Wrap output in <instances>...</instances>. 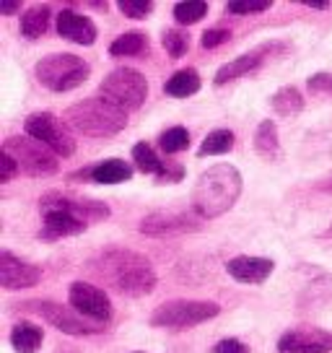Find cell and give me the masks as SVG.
<instances>
[{"label": "cell", "instance_id": "cell-1", "mask_svg": "<svg viewBox=\"0 0 332 353\" xmlns=\"http://www.w3.org/2000/svg\"><path fill=\"white\" fill-rule=\"evenodd\" d=\"M42 232L39 239L55 242L63 236H76L89 229V223L110 219V205L96 198H73L63 192H47L39 198Z\"/></svg>", "mask_w": 332, "mask_h": 353}, {"label": "cell", "instance_id": "cell-2", "mask_svg": "<svg viewBox=\"0 0 332 353\" xmlns=\"http://www.w3.org/2000/svg\"><path fill=\"white\" fill-rule=\"evenodd\" d=\"M91 273L120 296L141 299L156 288V270L151 260L133 250H104L96 260H91Z\"/></svg>", "mask_w": 332, "mask_h": 353}, {"label": "cell", "instance_id": "cell-3", "mask_svg": "<svg viewBox=\"0 0 332 353\" xmlns=\"http://www.w3.org/2000/svg\"><path fill=\"white\" fill-rule=\"evenodd\" d=\"M242 174L234 164H216L205 169L192 188V213L203 221L229 213L242 195Z\"/></svg>", "mask_w": 332, "mask_h": 353}, {"label": "cell", "instance_id": "cell-4", "mask_svg": "<svg viewBox=\"0 0 332 353\" xmlns=\"http://www.w3.org/2000/svg\"><path fill=\"white\" fill-rule=\"evenodd\" d=\"M63 117L70 130L86 135V138H112L127 128V114L112 107L110 101H104L101 97L70 104L63 112Z\"/></svg>", "mask_w": 332, "mask_h": 353}, {"label": "cell", "instance_id": "cell-5", "mask_svg": "<svg viewBox=\"0 0 332 353\" xmlns=\"http://www.w3.org/2000/svg\"><path fill=\"white\" fill-rule=\"evenodd\" d=\"M34 76L50 91L65 94V91H73L89 81L91 65L83 57L70 55V52H52L34 65Z\"/></svg>", "mask_w": 332, "mask_h": 353}, {"label": "cell", "instance_id": "cell-6", "mask_svg": "<svg viewBox=\"0 0 332 353\" xmlns=\"http://www.w3.org/2000/svg\"><path fill=\"white\" fill-rule=\"evenodd\" d=\"M221 314V307L216 301H203V299H174L154 309L151 314V327L158 330H189L200 322H208Z\"/></svg>", "mask_w": 332, "mask_h": 353}, {"label": "cell", "instance_id": "cell-7", "mask_svg": "<svg viewBox=\"0 0 332 353\" xmlns=\"http://www.w3.org/2000/svg\"><path fill=\"white\" fill-rule=\"evenodd\" d=\"M99 97L127 114V112L143 107L145 97H148V81L135 68H114L99 83Z\"/></svg>", "mask_w": 332, "mask_h": 353}, {"label": "cell", "instance_id": "cell-8", "mask_svg": "<svg viewBox=\"0 0 332 353\" xmlns=\"http://www.w3.org/2000/svg\"><path fill=\"white\" fill-rule=\"evenodd\" d=\"M0 151L16 159V164L29 176H52L60 172V156H55L47 145L34 141L29 135H11Z\"/></svg>", "mask_w": 332, "mask_h": 353}, {"label": "cell", "instance_id": "cell-9", "mask_svg": "<svg viewBox=\"0 0 332 353\" xmlns=\"http://www.w3.org/2000/svg\"><path fill=\"white\" fill-rule=\"evenodd\" d=\"M19 309L39 314V317L50 322L55 330L65 332V335H73V338L96 335V332H101L104 327H107V325H96V322L81 317L73 307L60 304V301H52V299H34V301H21V307H19Z\"/></svg>", "mask_w": 332, "mask_h": 353}, {"label": "cell", "instance_id": "cell-10", "mask_svg": "<svg viewBox=\"0 0 332 353\" xmlns=\"http://www.w3.org/2000/svg\"><path fill=\"white\" fill-rule=\"evenodd\" d=\"M23 130H26L29 138L47 145V148L55 156H60V159H68V156L76 154V141H73V135L68 132V128L57 120L52 112H34V114H29L26 122H23Z\"/></svg>", "mask_w": 332, "mask_h": 353}, {"label": "cell", "instance_id": "cell-11", "mask_svg": "<svg viewBox=\"0 0 332 353\" xmlns=\"http://www.w3.org/2000/svg\"><path fill=\"white\" fill-rule=\"evenodd\" d=\"M68 304L76 309L81 317L96 322V325H107L112 320V301L110 296L94 283L86 281H76L70 283L68 291Z\"/></svg>", "mask_w": 332, "mask_h": 353}, {"label": "cell", "instance_id": "cell-12", "mask_svg": "<svg viewBox=\"0 0 332 353\" xmlns=\"http://www.w3.org/2000/svg\"><path fill=\"white\" fill-rule=\"evenodd\" d=\"M141 234L145 236H156V239H164V236H179V234H192L203 229V219L198 216H189L182 210H154L141 221Z\"/></svg>", "mask_w": 332, "mask_h": 353}, {"label": "cell", "instance_id": "cell-13", "mask_svg": "<svg viewBox=\"0 0 332 353\" xmlns=\"http://www.w3.org/2000/svg\"><path fill=\"white\" fill-rule=\"evenodd\" d=\"M276 50H286V44H280V42L260 44V47H255V50H249V52H244V55L234 57L231 63H226V65L218 68V73H216V78H213V83H216V86H226V83H231V81H236V78L255 73V70H260V68L265 65L267 52H276Z\"/></svg>", "mask_w": 332, "mask_h": 353}, {"label": "cell", "instance_id": "cell-14", "mask_svg": "<svg viewBox=\"0 0 332 353\" xmlns=\"http://www.w3.org/2000/svg\"><path fill=\"white\" fill-rule=\"evenodd\" d=\"M42 270L37 265L16 257L11 250H0V286L6 291H21L39 283Z\"/></svg>", "mask_w": 332, "mask_h": 353}, {"label": "cell", "instance_id": "cell-15", "mask_svg": "<svg viewBox=\"0 0 332 353\" xmlns=\"http://www.w3.org/2000/svg\"><path fill=\"white\" fill-rule=\"evenodd\" d=\"M332 332L320 327H293L280 335L278 353H330Z\"/></svg>", "mask_w": 332, "mask_h": 353}, {"label": "cell", "instance_id": "cell-16", "mask_svg": "<svg viewBox=\"0 0 332 353\" xmlns=\"http://www.w3.org/2000/svg\"><path fill=\"white\" fill-rule=\"evenodd\" d=\"M70 182H96V185H122L133 179V166L122 159H104L99 164H91L81 172L68 176Z\"/></svg>", "mask_w": 332, "mask_h": 353}, {"label": "cell", "instance_id": "cell-17", "mask_svg": "<svg viewBox=\"0 0 332 353\" xmlns=\"http://www.w3.org/2000/svg\"><path fill=\"white\" fill-rule=\"evenodd\" d=\"M276 270V263L270 257H255V254H239V257H231L226 263V273L239 281V283H262L267 278L273 276Z\"/></svg>", "mask_w": 332, "mask_h": 353}, {"label": "cell", "instance_id": "cell-18", "mask_svg": "<svg viewBox=\"0 0 332 353\" xmlns=\"http://www.w3.org/2000/svg\"><path fill=\"white\" fill-rule=\"evenodd\" d=\"M57 34L63 39H68V42L91 47V44L96 42V34L99 32H96V23L91 21L89 16L65 8V11L57 13Z\"/></svg>", "mask_w": 332, "mask_h": 353}, {"label": "cell", "instance_id": "cell-19", "mask_svg": "<svg viewBox=\"0 0 332 353\" xmlns=\"http://www.w3.org/2000/svg\"><path fill=\"white\" fill-rule=\"evenodd\" d=\"M42 341H45V332H42L39 325H34L29 320H21L13 325L11 345L16 353H37L42 348Z\"/></svg>", "mask_w": 332, "mask_h": 353}, {"label": "cell", "instance_id": "cell-20", "mask_svg": "<svg viewBox=\"0 0 332 353\" xmlns=\"http://www.w3.org/2000/svg\"><path fill=\"white\" fill-rule=\"evenodd\" d=\"M200 86H203V81H200L198 70L195 68H185V70H177L174 76L166 81L164 91L166 97H172V99H187L192 94H198Z\"/></svg>", "mask_w": 332, "mask_h": 353}, {"label": "cell", "instance_id": "cell-21", "mask_svg": "<svg viewBox=\"0 0 332 353\" xmlns=\"http://www.w3.org/2000/svg\"><path fill=\"white\" fill-rule=\"evenodd\" d=\"M148 34L130 29V32L120 34L114 42L110 44V55L112 57H141L143 52H148Z\"/></svg>", "mask_w": 332, "mask_h": 353}, {"label": "cell", "instance_id": "cell-22", "mask_svg": "<svg viewBox=\"0 0 332 353\" xmlns=\"http://www.w3.org/2000/svg\"><path fill=\"white\" fill-rule=\"evenodd\" d=\"M270 107L280 117H296L304 112V97L296 86H283L270 97Z\"/></svg>", "mask_w": 332, "mask_h": 353}, {"label": "cell", "instance_id": "cell-23", "mask_svg": "<svg viewBox=\"0 0 332 353\" xmlns=\"http://www.w3.org/2000/svg\"><path fill=\"white\" fill-rule=\"evenodd\" d=\"M255 151L262 159H278L280 156V138H278V125L273 120H262L255 130Z\"/></svg>", "mask_w": 332, "mask_h": 353}, {"label": "cell", "instance_id": "cell-24", "mask_svg": "<svg viewBox=\"0 0 332 353\" xmlns=\"http://www.w3.org/2000/svg\"><path fill=\"white\" fill-rule=\"evenodd\" d=\"M50 19H52L50 6H32V8H26L21 16V34L26 39H39L50 29Z\"/></svg>", "mask_w": 332, "mask_h": 353}, {"label": "cell", "instance_id": "cell-25", "mask_svg": "<svg viewBox=\"0 0 332 353\" xmlns=\"http://www.w3.org/2000/svg\"><path fill=\"white\" fill-rule=\"evenodd\" d=\"M234 143H236L234 132L218 128V130L208 132V138L200 143L198 156H200V159H205V156H223V154H229V151H231Z\"/></svg>", "mask_w": 332, "mask_h": 353}, {"label": "cell", "instance_id": "cell-26", "mask_svg": "<svg viewBox=\"0 0 332 353\" xmlns=\"http://www.w3.org/2000/svg\"><path fill=\"white\" fill-rule=\"evenodd\" d=\"M133 161H135V166L143 172V174H156V176H158L166 169L164 159H158V154H156L148 143H135L133 145Z\"/></svg>", "mask_w": 332, "mask_h": 353}, {"label": "cell", "instance_id": "cell-27", "mask_svg": "<svg viewBox=\"0 0 332 353\" xmlns=\"http://www.w3.org/2000/svg\"><path fill=\"white\" fill-rule=\"evenodd\" d=\"M208 16V3H200V0H182L174 6V21L182 26L189 23H198Z\"/></svg>", "mask_w": 332, "mask_h": 353}, {"label": "cell", "instance_id": "cell-28", "mask_svg": "<svg viewBox=\"0 0 332 353\" xmlns=\"http://www.w3.org/2000/svg\"><path fill=\"white\" fill-rule=\"evenodd\" d=\"M158 145H161V151L164 154H182V151H187L189 148V130L187 128H169V130L161 132V138H158Z\"/></svg>", "mask_w": 332, "mask_h": 353}, {"label": "cell", "instance_id": "cell-29", "mask_svg": "<svg viewBox=\"0 0 332 353\" xmlns=\"http://www.w3.org/2000/svg\"><path fill=\"white\" fill-rule=\"evenodd\" d=\"M161 44H164L166 55L174 57V60H179V57L187 55V50H189V34L182 32V29H166V32L161 34Z\"/></svg>", "mask_w": 332, "mask_h": 353}, {"label": "cell", "instance_id": "cell-30", "mask_svg": "<svg viewBox=\"0 0 332 353\" xmlns=\"http://www.w3.org/2000/svg\"><path fill=\"white\" fill-rule=\"evenodd\" d=\"M273 8V0H231L226 3V13L234 16H255V13H265Z\"/></svg>", "mask_w": 332, "mask_h": 353}, {"label": "cell", "instance_id": "cell-31", "mask_svg": "<svg viewBox=\"0 0 332 353\" xmlns=\"http://www.w3.org/2000/svg\"><path fill=\"white\" fill-rule=\"evenodd\" d=\"M117 8L122 11V16L141 21V19H148L154 13V3L151 0H120Z\"/></svg>", "mask_w": 332, "mask_h": 353}, {"label": "cell", "instance_id": "cell-32", "mask_svg": "<svg viewBox=\"0 0 332 353\" xmlns=\"http://www.w3.org/2000/svg\"><path fill=\"white\" fill-rule=\"evenodd\" d=\"M231 39V29H223V26H213L208 32H203V39L200 44L205 47V50H213V47H221Z\"/></svg>", "mask_w": 332, "mask_h": 353}, {"label": "cell", "instance_id": "cell-33", "mask_svg": "<svg viewBox=\"0 0 332 353\" xmlns=\"http://www.w3.org/2000/svg\"><path fill=\"white\" fill-rule=\"evenodd\" d=\"M19 172H21V169H19V164H16V159L8 156L6 151H0V182L8 185Z\"/></svg>", "mask_w": 332, "mask_h": 353}, {"label": "cell", "instance_id": "cell-34", "mask_svg": "<svg viewBox=\"0 0 332 353\" xmlns=\"http://www.w3.org/2000/svg\"><path fill=\"white\" fill-rule=\"evenodd\" d=\"M213 353H249V348L239 338H223L213 345Z\"/></svg>", "mask_w": 332, "mask_h": 353}, {"label": "cell", "instance_id": "cell-35", "mask_svg": "<svg viewBox=\"0 0 332 353\" xmlns=\"http://www.w3.org/2000/svg\"><path fill=\"white\" fill-rule=\"evenodd\" d=\"M182 176H185V169H182V166L169 164V161H166V169L158 174V179H156V182H158V185H166V182H169V185H174V182H179Z\"/></svg>", "mask_w": 332, "mask_h": 353}, {"label": "cell", "instance_id": "cell-36", "mask_svg": "<svg viewBox=\"0 0 332 353\" xmlns=\"http://www.w3.org/2000/svg\"><path fill=\"white\" fill-rule=\"evenodd\" d=\"M309 91L320 94V91H332V76L330 73H317L309 78Z\"/></svg>", "mask_w": 332, "mask_h": 353}, {"label": "cell", "instance_id": "cell-37", "mask_svg": "<svg viewBox=\"0 0 332 353\" xmlns=\"http://www.w3.org/2000/svg\"><path fill=\"white\" fill-rule=\"evenodd\" d=\"M0 13H3V16L21 13V3H19V0H3V3H0Z\"/></svg>", "mask_w": 332, "mask_h": 353}, {"label": "cell", "instance_id": "cell-38", "mask_svg": "<svg viewBox=\"0 0 332 353\" xmlns=\"http://www.w3.org/2000/svg\"><path fill=\"white\" fill-rule=\"evenodd\" d=\"M301 6H307V8H314V11H327L330 8V3L327 0H299Z\"/></svg>", "mask_w": 332, "mask_h": 353}, {"label": "cell", "instance_id": "cell-39", "mask_svg": "<svg viewBox=\"0 0 332 353\" xmlns=\"http://www.w3.org/2000/svg\"><path fill=\"white\" fill-rule=\"evenodd\" d=\"M91 8H99V11H107L110 8V3H89Z\"/></svg>", "mask_w": 332, "mask_h": 353}, {"label": "cell", "instance_id": "cell-40", "mask_svg": "<svg viewBox=\"0 0 332 353\" xmlns=\"http://www.w3.org/2000/svg\"><path fill=\"white\" fill-rule=\"evenodd\" d=\"M320 190H332V179H330V182H322Z\"/></svg>", "mask_w": 332, "mask_h": 353}, {"label": "cell", "instance_id": "cell-41", "mask_svg": "<svg viewBox=\"0 0 332 353\" xmlns=\"http://www.w3.org/2000/svg\"><path fill=\"white\" fill-rule=\"evenodd\" d=\"M57 353H78V351H57Z\"/></svg>", "mask_w": 332, "mask_h": 353}, {"label": "cell", "instance_id": "cell-42", "mask_svg": "<svg viewBox=\"0 0 332 353\" xmlns=\"http://www.w3.org/2000/svg\"><path fill=\"white\" fill-rule=\"evenodd\" d=\"M133 353H143V351H133Z\"/></svg>", "mask_w": 332, "mask_h": 353}]
</instances>
